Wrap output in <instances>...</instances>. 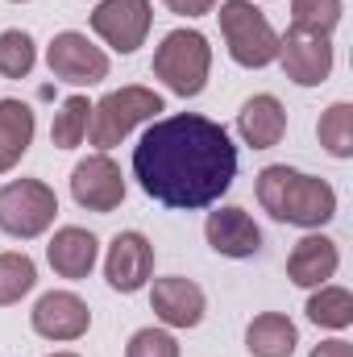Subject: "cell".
<instances>
[{"label": "cell", "mask_w": 353, "mask_h": 357, "mask_svg": "<svg viewBox=\"0 0 353 357\" xmlns=\"http://www.w3.org/2000/svg\"><path fill=\"white\" fill-rule=\"evenodd\" d=\"M278 63H283L287 79H295L299 88H320L333 71V42L324 33L287 29L278 38Z\"/></svg>", "instance_id": "10"}, {"label": "cell", "mask_w": 353, "mask_h": 357, "mask_svg": "<svg viewBox=\"0 0 353 357\" xmlns=\"http://www.w3.org/2000/svg\"><path fill=\"white\" fill-rule=\"evenodd\" d=\"M38 63V46L25 29H4L0 33V75L4 79H25Z\"/></svg>", "instance_id": "24"}, {"label": "cell", "mask_w": 353, "mask_h": 357, "mask_svg": "<svg viewBox=\"0 0 353 357\" xmlns=\"http://www.w3.org/2000/svg\"><path fill=\"white\" fill-rule=\"evenodd\" d=\"M308 320L320 328H350L353 324V295L345 287H316V295L308 299Z\"/></svg>", "instance_id": "21"}, {"label": "cell", "mask_w": 353, "mask_h": 357, "mask_svg": "<svg viewBox=\"0 0 353 357\" xmlns=\"http://www.w3.org/2000/svg\"><path fill=\"white\" fill-rule=\"evenodd\" d=\"M29 324H33V333L46 337V341H80L91 328V312L75 291H46V295L33 303Z\"/></svg>", "instance_id": "11"}, {"label": "cell", "mask_w": 353, "mask_h": 357, "mask_svg": "<svg viewBox=\"0 0 353 357\" xmlns=\"http://www.w3.org/2000/svg\"><path fill=\"white\" fill-rule=\"evenodd\" d=\"M46 63H50L54 79L75 84V88H91V84L108 79V54L100 46H91L88 33H75V29L54 33L50 50H46Z\"/></svg>", "instance_id": "7"}, {"label": "cell", "mask_w": 353, "mask_h": 357, "mask_svg": "<svg viewBox=\"0 0 353 357\" xmlns=\"http://www.w3.org/2000/svg\"><path fill=\"white\" fill-rule=\"evenodd\" d=\"M154 274V245L142 237V233H117L112 245H108V258H104V278L112 291L121 295H133L150 282Z\"/></svg>", "instance_id": "12"}, {"label": "cell", "mask_w": 353, "mask_h": 357, "mask_svg": "<svg viewBox=\"0 0 353 357\" xmlns=\"http://www.w3.org/2000/svg\"><path fill=\"white\" fill-rule=\"evenodd\" d=\"M133 175L142 191L163 208H179V212L208 208L237 178V146L225 125L200 112L163 116L137 142Z\"/></svg>", "instance_id": "1"}, {"label": "cell", "mask_w": 353, "mask_h": 357, "mask_svg": "<svg viewBox=\"0 0 353 357\" xmlns=\"http://www.w3.org/2000/svg\"><path fill=\"white\" fill-rule=\"evenodd\" d=\"M163 112V96L154 88H142V84H129V88H117L108 91L100 104H91V125H88V137L91 146L104 154L112 146H121L137 125L154 121Z\"/></svg>", "instance_id": "3"}, {"label": "cell", "mask_w": 353, "mask_h": 357, "mask_svg": "<svg viewBox=\"0 0 353 357\" xmlns=\"http://www.w3.org/2000/svg\"><path fill=\"white\" fill-rule=\"evenodd\" d=\"M316 137H320V146H324L333 158H350L353 154V104L337 100V104L320 116Z\"/></svg>", "instance_id": "22"}, {"label": "cell", "mask_w": 353, "mask_h": 357, "mask_svg": "<svg viewBox=\"0 0 353 357\" xmlns=\"http://www.w3.org/2000/svg\"><path fill=\"white\" fill-rule=\"evenodd\" d=\"M33 282H38V266H33L29 254H13V250L0 254V307H8L21 295H29Z\"/></svg>", "instance_id": "23"}, {"label": "cell", "mask_w": 353, "mask_h": 357, "mask_svg": "<svg viewBox=\"0 0 353 357\" xmlns=\"http://www.w3.org/2000/svg\"><path fill=\"white\" fill-rule=\"evenodd\" d=\"M150 307H154V316H158L163 324H171V328H195V324L204 320L208 299H204V291H200L191 278L171 274V278H154Z\"/></svg>", "instance_id": "14"}, {"label": "cell", "mask_w": 353, "mask_h": 357, "mask_svg": "<svg viewBox=\"0 0 353 357\" xmlns=\"http://www.w3.org/2000/svg\"><path fill=\"white\" fill-rule=\"evenodd\" d=\"M295 345H299V333L283 312H262L246 328V349L254 357H291Z\"/></svg>", "instance_id": "19"}, {"label": "cell", "mask_w": 353, "mask_h": 357, "mask_svg": "<svg viewBox=\"0 0 353 357\" xmlns=\"http://www.w3.org/2000/svg\"><path fill=\"white\" fill-rule=\"evenodd\" d=\"M171 13H179V17H204V13H212L216 8V0H163Z\"/></svg>", "instance_id": "27"}, {"label": "cell", "mask_w": 353, "mask_h": 357, "mask_svg": "<svg viewBox=\"0 0 353 357\" xmlns=\"http://www.w3.org/2000/svg\"><path fill=\"white\" fill-rule=\"evenodd\" d=\"M33 108L21 100H0V175H8L33 146Z\"/></svg>", "instance_id": "18"}, {"label": "cell", "mask_w": 353, "mask_h": 357, "mask_svg": "<svg viewBox=\"0 0 353 357\" xmlns=\"http://www.w3.org/2000/svg\"><path fill=\"white\" fill-rule=\"evenodd\" d=\"M88 125H91V104L88 96H67L54 112V125H50V142L59 150H75L84 137H88Z\"/></svg>", "instance_id": "20"}, {"label": "cell", "mask_w": 353, "mask_h": 357, "mask_svg": "<svg viewBox=\"0 0 353 357\" xmlns=\"http://www.w3.org/2000/svg\"><path fill=\"white\" fill-rule=\"evenodd\" d=\"M96 254H100V241L91 237L88 229H80V225L59 229L50 237V245H46V258H50L54 274L59 278H71V282L88 278L91 266H96Z\"/></svg>", "instance_id": "17"}, {"label": "cell", "mask_w": 353, "mask_h": 357, "mask_svg": "<svg viewBox=\"0 0 353 357\" xmlns=\"http://www.w3.org/2000/svg\"><path fill=\"white\" fill-rule=\"evenodd\" d=\"M59 216V195L42 178H13L0 187V229L8 237H42Z\"/></svg>", "instance_id": "6"}, {"label": "cell", "mask_w": 353, "mask_h": 357, "mask_svg": "<svg viewBox=\"0 0 353 357\" xmlns=\"http://www.w3.org/2000/svg\"><path fill=\"white\" fill-rule=\"evenodd\" d=\"M237 133H241V142L254 146V150L278 146L283 133H287V108L278 104V96H270V91L250 96V100L241 104V112H237Z\"/></svg>", "instance_id": "16"}, {"label": "cell", "mask_w": 353, "mask_h": 357, "mask_svg": "<svg viewBox=\"0 0 353 357\" xmlns=\"http://www.w3.org/2000/svg\"><path fill=\"white\" fill-rule=\"evenodd\" d=\"M341 0H291V29L299 33H333L341 21Z\"/></svg>", "instance_id": "25"}, {"label": "cell", "mask_w": 353, "mask_h": 357, "mask_svg": "<svg viewBox=\"0 0 353 357\" xmlns=\"http://www.w3.org/2000/svg\"><path fill=\"white\" fill-rule=\"evenodd\" d=\"M150 21H154L150 0H100V4L91 8V29H96L117 54H133V50L146 42Z\"/></svg>", "instance_id": "8"}, {"label": "cell", "mask_w": 353, "mask_h": 357, "mask_svg": "<svg viewBox=\"0 0 353 357\" xmlns=\"http://www.w3.org/2000/svg\"><path fill=\"white\" fill-rule=\"evenodd\" d=\"M125 357H179V341L163 328H137L125 345Z\"/></svg>", "instance_id": "26"}, {"label": "cell", "mask_w": 353, "mask_h": 357, "mask_svg": "<svg viewBox=\"0 0 353 357\" xmlns=\"http://www.w3.org/2000/svg\"><path fill=\"white\" fill-rule=\"evenodd\" d=\"M13 4H21V0H13Z\"/></svg>", "instance_id": "30"}, {"label": "cell", "mask_w": 353, "mask_h": 357, "mask_svg": "<svg viewBox=\"0 0 353 357\" xmlns=\"http://www.w3.org/2000/svg\"><path fill=\"white\" fill-rule=\"evenodd\" d=\"M50 357H80V354H50Z\"/></svg>", "instance_id": "29"}, {"label": "cell", "mask_w": 353, "mask_h": 357, "mask_svg": "<svg viewBox=\"0 0 353 357\" xmlns=\"http://www.w3.org/2000/svg\"><path fill=\"white\" fill-rule=\"evenodd\" d=\"M258 204L274 220L299 225V229H320L337 216V191L316 175H303L287 162L266 167L258 175Z\"/></svg>", "instance_id": "2"}, {"label": "cell", "mask_w": 353, "mask_h": 357, "mask_svg": "<svg viewBox=\"0 0 353 357\" xmlns=\"http://www.w3.org/2000/svg\"><path fill=\"white\" fill-rule=\"evenodd\" d=\"M71 195L80 208L108 216L125 204V175L108 154H91L71 171Z\"/></svg>", "instance_id": "9"}, {"label": "cell", "mask_w": 353, "mask_h": 357, "mask_svg": "<svg viewBox=\"0 0 353 357\" xmlns=\"http://www.w3.org/2000/svg\"><path fill=\"white\" fill-rule=\"evenodd\" d=\"M208 71H212V46L200 29H171L154 50V75L183 100L208 88Z\"/></svg>", "instance_id": "5"}, {"label": "cell", "mask_w": 353, "mask_h": 357, "mask_svg": "<svg viewBox=\"0 0 353 357\" xmlns=\"http://www.w3.org/2000/svg\"><path fill=\"white\" fill-rule=\"evenodd\" d=\"M220 33L237 67H270L278 59V33L254 0H220Z\"/></svg>", "instance_id": "4"}, {"label": "cell", "mask_w": 353, "mask_h": 357, "mask_svg": "<svg viewBox=\"0 0 353 357\" xmlns=\"http://www.w3.org/2000/svg\"><path fill=\"white\" fill-rule=\"evenodd\" d=\"M341 266V254H337V241L324 237V233H308L295 241L291 258H287V278L295 287H324Z\"/></svg>", "instance_id": "15"}, {"label": "cell", "mask_w": 353, "mask_h": 357, "mask_svg": "<svg viewBox=\"0 0 353 357\" xmlns=\"http://www.w3.org/2000/svg\"><path fill=\"white\" fill-rule=\"evenodd\" d=\"M204 237L225 258H254L262 250V229L254 225V216L246 208H216V212H208Z\"/></svg>", "instance_id": "13"}, {"label": "cell", "mask_w": 353, "mask_h": 357, "mask_svg": "<svg viewBox=\"0 0 353 357\" xmlns=\"http://www.w3.org/2000/svg\"><path fill=\"white\" fill-rule=\"evenodd\" d=\"M308 357H353V345L350 341H320Z\"/></svg>", "instance_id": "28"}]
</instances>
